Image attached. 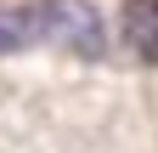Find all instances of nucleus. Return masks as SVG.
<instances>
[{"label": "nucleus", "instance_id": "obj_1", "mask_svg": "<svg viewBox=\"0 0 158 153\" xmlns=\"http://www.w3.org/2000/svg\"><path fill=\"white\" fill-rule=\"evenodd\" d=\"M34 23H40V46L68 51L79 63L107 57V23L90 0H34Z\"/></svg>", "mask_w": 158, "mask_h": 153}, {"label": "nucleus", "instance_id": "obj_2", "mask_svg": "<svg viewBox=\"0 0 158 153\" xmlns=\"http://www.w3.org/2000/svg\"><path fill=\"white\" fill-rule=\"evenodd\" d=\"M118 34H124V46L141 57L147 68H158V0H124Z\"/></svg>", "mask_w": 158, "mask_h": 153}, {"label": "nucleus", "instance_id": "obj_3", "mask_svg": "<svg viewBox=\"0 0 158 153\" xmlns=\"http://www.w3.org/2000/svg\"><path fill=\"white\" fill-rule=\"evenodd\" d=\"M40 46V23H34V0L28 6H0V57L34 51Z\"/></svg>", "mask_w": 158, "mask_h": 153}]
</instances>
